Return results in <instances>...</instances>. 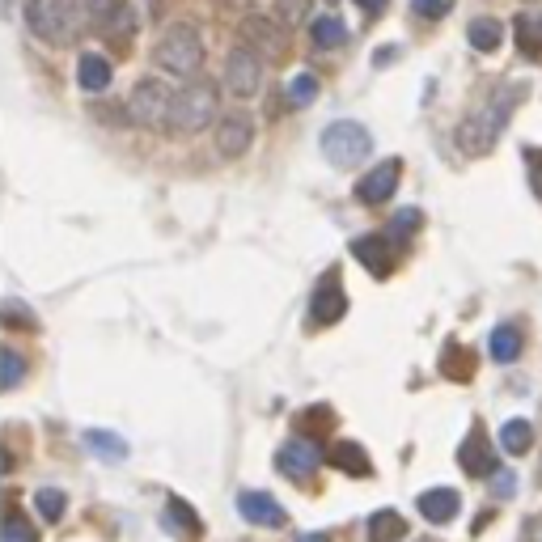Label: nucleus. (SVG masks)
Returning a JSON list of instances; mask_svg holds the SVG:
<instances>
[{"label": "nucleus", "instance_id": "1", "mask_svg": "<svg viewBox=\"0 0 542 542\" xmlns=\"http://www.w3.org/2000/svg\"><path fill=\"white\" fill-rule=\"evenodd\" d=\"M521 98H526V81L500 85L496 94L487 98L471 119H462V123H458V132H454L458 149H462L466 157L492 153V149H496V140L504 136V128H509V119H513V111H517V102H521Z\"/></svg>", "mask_w": 542, "mask_h": 542}, {"label": "nucleus", "instance_id": "2", "mask_svg": "<svg viewBox=\"0 0 542 542\" xmlns=\"http://www.w3.org/2000/svg\"><path fill=\"white\" fill-rule=\"evenodd\" d=\"M153 64L178 81H195L204 68V39L195 26H170L153 47Z\"/></svg>", "mask_w": 542, "mask_h": 542}, {"label": "nucleus", "instance_id": "3", "mask_svg": "<svg viewBox=\"0 0 542 542\" xmlns=\"http://www.w3.org/2000/svg\"><path fill=\"white\" fill-rule=\"evenodd\" d=\"M212 119H216V85H208V81H187V85L174 94L166 132H204Z\"/></svg>", "mask_w": 542, "mask_h": 542}, {"label": "nucleus", "instance_id": "4", "mask_svg": "<svg viewBox=\"0 0 542 542\" xmlns=\"http://www.w3.org/2000/svg\"><path fill=\"white\" fill-rule=\"evenodd\" d=\"M369 153H373V136H369L365 123L335 119L331 128L322 132V157L339 170H352V166H360V161H369Z\"/></svg>", "mask_w": 542, "mask_h": 542}, {"label": "nucleus", "instance_id": "5", "mask_svg": "<svg viewBox=\"0 0 542 542\" xmlns=\"http://www.w3.org/2000/svg\"><path fill=\"white\" fill-rule=\"evenodd\" d=\"M174 94H178V89H170V81L140 77L136 89H132V98H128V115H132L136 123H144V128H166Z\"/></svg>", "mask_w": 542, "mask_h": 542}, {"label": "nucleus", "instance_id": "6", "mask_svg": "<svg viewBox=\"0 0 542 542\" xmlns=\"http://www.w3.org/2000/svg\"><path fill=\"white\" fill-rule=\"evenodd\" d=\"M259 85H263V56L255 47H233L229 51V60H225V89L238 102L246 98H255L259 94Z\"/></svg>", "mask_w": 542, "mask_h": 542}, {"label": "nucleus", "instance_id": "7", "mask_svg": "<svg viewBox=\"0 0 542 542\" xmlns=\"http://www.w3.org/2000/svg\"><path fill=\"white\" fill-rule=\"evenodd\" d=\"M212 140H216V153H221L225 161H238L250 144H255V119H250L246 111H229V115L216 119Z\"/></svg>", "mask_w": 542, "mask_h": 542}, {"label": "nucleus", "instance_id": "8", "mask_svg": "<svg viewBox=\"0 0 542 542\" xmlns=\"http://www.w3.org/2000/svg\"><path fill=\"white\" fill-rule=\"evenodd\" d=\"M343 310H348V297H343L339 271H327V276L318 280L314 297H310V322L314 327H331V322L343 318Z\"/></svg>", "mask_w": 542, "mask_h": 542}, {"label": "nucleus", "instance_id": "9", "mask_svg": "<svg viewBox=\"0 0 542 542\" xmlns=\"http://www.w3.org/2000/svg\"><path fill=\"white\" fill-rule=\"evenodd\" d=\"M399 178H403V161H382V166H373L365 178L356 183V200L360 204H390V195L399 191Z\"/></svg>", "mask_w": 542, "mask_h": 542}, {"label": "nucleus", "instance_id": "10", "mask_svg": "<svg viewBox=\"0 0 542 542\" xmlns=\"http://www.w3.org/2000/svg\"><path fill=\"white\" fill-rule=\"evenodd\" d=\"M318 462H322V454H318V445L310 441V437H297V441H284L280 445V454H276V466L288 475V479H310L314 471H318Z\"/></svg>", "mask_w": 542, "mask_h": 542}, {"label": "nucleus", "instance_id": "11", "mask_svg": "<svg viewBox=\"0 0 542 542\" xmlns=\"http://www.w3.org/2000/svg\"><path fill=\"white\" fill-rule=\"evenodd\" d=\"M458 466H462V471L471 475V479H492V475H500L496 454H492V441H483V432H479V428L462 441V449H458Z\"/></svg>", "mask_w": 542, "mask_h": 542}, {"label": "nucleus", "instance_id": "12", "mask_svg": "<svg viewBox=\"0 0 542 542\" xmlns=\"http://www.w3.org/2000/svg\"><path fill=\"white\" fill-rule=\"evenodd\" d=\"M238 513L250 521V526H263V530H280L288 521L284 509H280V500L271 492H242L238 496Z\"/></svg>", "mask_w": 542, "mask_h": 542}, {"label": "nucleus", "instance_id": "13", "mask_svg": "<svg viewBox=\"0 0 542 542\" xmlns=\"http://www.w3.org/2000/svg\"><path fill=\"white\" fill-rule=\"evenodd\" d=\"M415 509H420V517L432 521V526H449L462 509V496L454 487H428V492H420V500H415Z\"/></svg>", "mask_w": 542, "mask_h": 542}, {"label": "nucleus", "instance_id": "14", "mask_svg": "<svg viewBox=\"0 0 542 542\" xmlns=\"http://www.w3.org/2000/svg\"><path fill=\"white\" fill-rule=\"evenodd\" d=\"M352 259L365 263V271H373L377 280L390 276V267H394V250H390V238H356L352 242Z\"/></svg>", "mask_w": 542, "mask_h": 542}, {"label": "nucleus", "instance_id": "15", "mask_svg": "<svg viewBox=\"0 0 542 542\" xmlns=\"http://www.w3.org/2000/svg\"><path fill=\"white\" fill-rule=\"evenodd\" d=\"M242 34H246V47H255L259 56H280L284 51V30L280 22H271V17H246L242 22Z\"/></svg>", "mask_w": 542, "mask_h": 542}, {"label": "nucleus", "instance_id": "16", "mask_svg": "<svg viewBox=\"0 0 542 542\" xmlns=\"http://www.w3.org/2000/svg\"><path fill=\"white\" fill-rule=\"evenodd\" d=\"M111 77H115V68L106 56H98V51H85V56L77 60V81L85 94H106L111 89Z\"/></svg>", "mask_w": 542, "mask_h": 542}, {"label": "nucleus", "instance_id": "17", "mask_svg": "<svg viewBox=\"0 0 542 542\" xmlns=\"http://www.w3.org/2000/svg\"><path fill=\"white\" fill-rule=\"evenodd\" d=\"M22 17H26V26H30L34 39L60 43V26H56V9H51V0H26Z\"/></svg>", "mask_w": 542, "mask_h": 542}, {"label": "nucleus", "instance_id": "18", "mask_svg": "<svg viewBox=\"0 0 542 542\" xmlns=\"http://www.w3.org/2000/svg\"><path fill=\"white\" fill-rule=\"evenodd\" d=\"M331 462L339 466L343 475H352V479H369L373 475V458L365 454V445H360V441H335Z\"/></svg>", "mask_w": 542, "mask_h": 542}, {"label": "nucleus", "instance_id": "19", "mask_svg": "<svg viewBox=\"0 0 542 542\" xmlns=\"http://www.w3.org/2000/svg\"><path fill=\"white\" fill-rule=\"evenodd\" d=\"M513 34H517L521 56H526V60H542V13H517Z\"/></svg>", "mask_w": 542, "mask_h": 542}, {"label": "nucleus", "instance_id": "20", "mask_svg": "<svg viewBox=\"0 0 542 542\" xmlns=\"http://www.w3.org/2000/svg\"><path fill=\"white\" fill-rule=\"evenodd\" d=\"M166 530L170 534H178V538H200V517H195V509L187 500H178V496H170L166 500Z\"/></svg>", "mask_w": 542, "mask_h": 542}, {"label": "nucleus", "instance_id": "21", "mask_svg": "<svg viewBox=\"0 0 542 542\" xmlns=\"http://www.w3.org/2000/svg\"><path fill=\"white\" fill-rule=\"evenodd\" d=\"M521 348H526V339H521V331L509 327V322H504V327H496L492 339H487V352H492L496 365H513V360L521 356Z\"/></svg>", "mask_w": 542, "mask_h": 542}, {"label": "nucleus", "instance_id": "22", "mask_svg": "<svg viewBox=\"0 0 542 542\" xmlns=\"http://www.w3.org/2000/svg\"><path fill=\"white\" fill-rule=\"evenodd\" d=\"M466 43H471L475 51H483V56H492V51H500V43H504V26L496 22V17H475V22L466 26Z\"/></svg>", "mask_w": 542, "mask_h": 542}, {"label": "nucleus", "instance_id": "23", "mask_svg": "<svg viewBox=\"0 0 542 542\" xmlns=\"http://www.w3.org/2000/svg\"><path fill=\"white\" fill-rule=\"evenodd\" d=\"M407 538V521L403 513H394V509H377L369 517V542H403Z\"/></svg>", "mask_w": 542, "mask_h": 542}, {"label": "nucleus", "instance_id": "24", "mask_svg": "<svg viewBox=\"0 0 542 542\" xmlns=\"http://www.w3.org/2000/svg\"><path fill=\"white\" fill-rule=\"evenodd\" d=\"M310 39H314V47H322V51L343 47V43H348V26H343L335 13H322V17H314V22H310Z\"/></svg>", "mask_w": 542, "mask_h": 542}, {"label": "nucleus", "instance_id": "25", "mask_svg": "<svg viewBox=\"0 0 542 542\" xmlns=\"http://www.w3.org/2000/svg\"><path fill=\"white\" fill-rule=\"evenodd\" d=\"M530 445H534V428L526 420H509L500 428V449L509 458H521V454H530Z\"/></svg>", "mask_w": 542, "mask_h": 542}, {"label": "nucleus", "instance_id": "26", "mask_svg": "<svg viewBox=\"0 0 542 542\" xmlns=\"http://www.w3.org/2000/svg\"><path fill=\"white\" fill-rule=\"evenodd\" d=\"M441 369L445 377H454V382H471V373H475V360L466 348H458V343H449L445 356H441Z\"/></svg>", "mask_w": 542, "mask_h": 542}, {"label": "nucleus", "instance_id": "27", "mask_svg": "<svg viewBox=\"0 0 542 542\" xmlns=\"http://www.w3.org/2000/svg\"><path fill=\"white\" fill-rule=\"evenodd\" d=\"M34 509H39L43 521H60L64 509H68V496L60 492V487H39V492H34Z\"/></svg>", "mask_w": 542, "mask_h": 542}, {"label": "nucleus", "instance_id": "28", "mask_svg": "<svg viewBox=\"0 0 542 542\" xmlns=\"http://www.w3.org/2000/svg\"><path fill=\"white\" fill-rule=\"evenodd\" d=\"M26 377V356L13 352V348H0V386L5 390H17Z\"/></svg>", "mask_w": 542, "mask_h": 542}, {"label": "nucleus", "instance_id": "29", "mask_svg": "<svg viewBox=\"0 0 542 542\" xmlns=\"http://www.w3.org/2000/svg\"><path fill=\"white\" fill-rule=\"evenodd\" d=\"M85 441H89V449H94L102 462H123V458H128V445H123L115 432H89Z\"/></svg>", "mask_w": 542, "mask_h": 542}, {"label": "nucleus", "instance_id": "30", "mask_svg": "<svg viewBox=\"0 0 542 542\" xmlns=\"http://www.w3.org/2000/svg\"><path fill=\"white\" fill-rule=\"evenodd\" d=\"M318 77H314V72H301V77H293V81H288V102H293V106H310L314 98H318Z\"/></svg>", "mask_w": 542, "mask_h": 542}, {"label": "nucleus", "instance_id": "31", "mask_svg": "<svg viewBox=\"0 0 542 542\" xmlns=\"http://www.w3.org/2000/svg\"><path fill=\"white\" fill-rule=\"evenodd\" d=\"M85 22H119V5L123 0H77Z\"/></svg>", "mask_w": 542, "mask_h": 542}, {"label": "nucleus", "instance_id": "32", "mask_svg": "<svg viewBox=\"0 0 542 542\" xmlns=\"http://www.w3.org/2000/svg\"><path fill=\"white\" fill-rule=\"evenodd\" d=\"M0 542H39V538H34V530L26 526L22 513H9L5 517V530H0Z\"/></svg>", "mask_w": 542, "mask_h": 542}, {"label": "nucleus", "instance_id": "33", "mask_svg": "<svg viewBox=\"0 0 542 542\" xmlns=\"http://www.w3.org/2000/svg\"><path fill=\"white\" fill-rule=\"evenodd\" d=\"M449 9H454V0H411V13L424 17V22H441Z\"/></svg>", "mask_w": 542, "mask_h": 542}, {"label": "nucleus", "instance_id": "34", "mask_svg": "<svg viewBox=\"0 0 542 542\" xmlns=\"http://www.w3.org/2000/svg\"><path fill=\"white\" fill-rule=\"evenodd\" d=\"M5 327H26V331H34V327H39V318H30V314L22 310V301H5Z\"/></svg>", "mask_w": 542, "mask_h": 542}, {"label": "nucleus", "instance_id": "35", "mask_svg": "<svg viewBox=\"0 0 542 542\" xmlns=\"http://www.w3.org/2000/svg\"><path fill=\"white\" fill-rule=\"evenodd\" d=\"M526 170H530V187H534V195L542 200V149H538V144H530V149H526Z\"/></svg>", "mask_w": 542, "mask_h": 542}, {"label": "nucleus", "instance_id": "36", "mask_svg": "<svg viewBox=\"0 0 542 542\" xmlns=\"http://www.w3.org/2000/svg\"><path fill=\"white\" fill-rule=\"evenodd\" d=\"M415 225H420V212H415V208L399 212V216H394V221H390V238H403V233H411Z\"/></svg>", "mask_w": 542, "mask_h": 542}, {"label": "nucleus", "instance_id": "37", "mask_svg": "<svg viewBox=\"0 0 542 542\" xmlns=\"http://www.w3.org/2000/svg\"><path fill=\"white\" fill-rule=\"evenodd\" d=\"M513 487H517L513 471H500V475H496V496H500V500H509V496H513Z\"/></svg>", "mask_w": 542, "mask_h": 542}, {"label": "nucleus", "instance_id": "38", "mask_svg": "<svg viewBox=\"0 0 542 542\" xmlns=\"http://www.w3.org/2000/svg\"><path fill=\"white\" fill-rule=\"evenodd\" d=\"M521 542H542V517H530L526 526H521Z\"/></svg>", "mask_w": 542, "mask_h": 542}, {"label": "nucleus", "instance_id": "39", "mask_svg": "<svg viewBox=\"0 0 542 542\" xmlns=\"http://www.w3.org/2000/svg\"><path fill=\"white\" fill-rule=\"evenodd\" d=\"M356 9L369 13V17H382L386 13V0H356Z\"/></svg>", "mask_w": 542, "mask_h": 542}, {"label": "nucleus", "instance_id": "40", "mask_svg": "<svg viewBox=\"0 0 542 542\" xmlns=\"http://www.w3.org/2000/svg\"><path fill=\"white\" fill-rule=\"evenodd\" d=\"M394 56H399V47H382V51H377V56H373V60H377V64H390Z\"/></svg>", "mask_w": 542, "mask_h": 542}, {"label": "nucleus", "instance_id": "41", "mask_svg": "<svg viewBox=\"0 0 542 542\" xmlns=\"http://www.w3.org/2000/svg\"><path fill=\"white\" fill-rule=\"evenodd\" d=\"M297 542H327V538H322V534H305V538H297Z\"/></svg>", "mask_w": 542, "mask_h": 542}]
</instances>
